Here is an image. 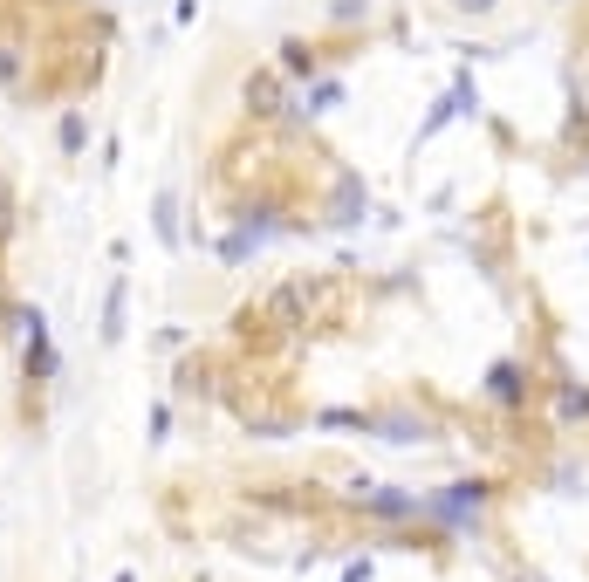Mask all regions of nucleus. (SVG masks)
Here are the masks:
<instances>
[{
  "label": "nucleus",
  "instance_id": "1",
  "mask_svg": "<svg viewBox=\"0 0 589 582\" xmlns=\"http://www.w3.org/2000/svg\"><path fill=\"white\" fill-rule=\"evenodd\" d=\"M124 336V275L110 281V302H103V343Z\"/></svg>",
  "mask_w": 589,
  "mask_h": 582
},
{
  "label": "nucleus",
  "instance_id": "2",
  "mask_svg": "<svg viewBox=\"0 0 589 582\" xmlns=\"http://www.w3.org/2000/svg\"><path fill=\"white\" fill-rule=\"evenodd\" d=\"M158 240H179V199L158 192Z\"/></svg>",
  "mask_w": 589,
  "mask_h": 582
},
{
  "label": "nucleus",
  "instance_id": "3",
  "mask_svg": "<svg viewBox=\"0 0 589 582\" xmlns=\"http://www.w3.org/2000/svg\"><path fill=\"white\" fill-rule=\"evenodd\" d=\"M247 96L261 103V117H275V110H281V82H275V76H261V82H254Z\"/></svg>",
  "mask_w": 589,
  "mask_h": 582
},
{
  "label": "nucleus",
  "instance_id": "4",
  "mask_svg": "<svg viewBox=\"0 0 589 582\" xmlns=\"http://www.w3.org/2000/svg\"><path fill=\"white\" fill-rule=\"evenodd\" d=\"M63 151H69V158L82 151V117H76V110H69V117H63Z\"/></svg>",
  "mask_w": 589,
  "mask_h": 582
},
{
  "label": "nucleus",
  "instance_id": "5",
  "mask_svg": "<svg viewBox=\"0 0 589 582\" xmlns=\"http://www.w3.org/2000/svg\"><path fill=\"white\" fill-rule=\"evenodd\" d=\"M309 69H315V55L302 42H288V76H309Z\"/></svg>",
  "mask_w": 589,
  "mask_h": 582
},
{
  "label": "nucleus",
  "instance_id": "6",
  "mask_svg": "<svg viewBox=\"0 0 589 582\" xmlns=\"http://www.w3.org/2000/svg\"><path fill=\"white\" fill-rule=\"evenodd\" d=\"M357 15H371V0H336V21H357Z\"/></svg>",
  "mask_w": 589,
  "mask_h": 582
},
{
  "label": "nucleus",
  "instance_id": "7",
  "mask_svg": "<svg viewBox=\"0 0 589 582\" xmlns=\"http://www.w3.org/2000/svg\"><path fill=\"white\" fill-rule=\"evenodd\" d=\"M459 7H466V15H494L500 0H459Z\"/></svg>",
  "mask_w": 589,
  "mask_h": 582
}]
</instances>
